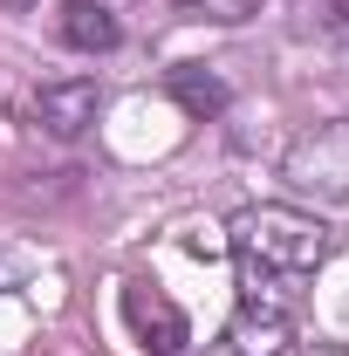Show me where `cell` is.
<instances>
[{
    "mask_svg": "<svg viewBox=\"0 0 349 356\" xmlns=\"http://www.w3.org/2000/svg\"><path fill=\"white\" fill-rule=\"evenodd\" d=\"M233 233H240L247 274H315L329 261V226L302 206H254L240 213Z\"/></svg>",
    "mask_w": 349,
    "mask_h": 356,
    "instance_id": "1",
    "label": "cell"
},
{
    "mask_svg": "<svg viewBox=\"0 0 349 356\" xmlns=\"http://www.w3.org/2000/svg\"><path fill=\"white\" fill-rule=\"evenodd\" d=\"M178 14H192V21H219V28H240V21H254L267 0H172Z\"/></svg>",
    "mask_w": 349,
    "mask_h": 356,
    "instance_id": "8",
    "label": "cell"
},
{
    "mask_svg": "<svg viewBox=\"0 0 349 356\" xmlns=\"http://www.w3.org/2000/svg\"><path fill=\"white\" fill-rule=\"evenodd\" d=\"M322 28H329L336 42H349V0H336V7H329V21H322Z\"/></svg>",
    "mask_w": 349,
    "mask_h": 356,
    "instance_id": "9",
    "label": "cell"
},
{
    "mask_svg": "<svg viewBox=\"0 0 349 356\" xmlns=\"http://www.w3.org/2000/svg\"><path fill=\"white\" fill-rule=\"evenodd\" d=\"M124 322H131V336L144 343L151 356H178L192 343V329H185V315L165 288H151V281H131L124 288Z\"/></svg>",
    "mask_w": 349,
    "mask_h": 356,
    "instance_id": "2",
    "label": "cell"
},
{
    "mask_svg": "<svg viewBox=\"0 0 349 356\" xmlns=\"http://www.w3.org/2000/svg\"><path fill=\"white\" fill-rule=\"evenodd\" d=\"M281 350H288V315L261 295H247L233 315V356H281Z\"/></svg>",
    "mask_w": 349,
    "mask_h": 356,
    "instance_id": "5",
    "label": "cell"
},
{
    "mask_svg": "<svg viewBox=\"0 0 349 356\" xmlns=\"http://www.w3.org/2000/svg\"><path fill=\"white\" fill-rule=\"evenodd\" d=\"M96 110H103V89L89 83V76H62V83L35 89V124H42L48 137H62V144H76V137L96 124Z\"/></svg>",
    "mask_w": 349,
    "mask_h": 356,
    "instance_id": "4",
    "label": "cell"
},
{
    "mask_svg": "<svg viewBox=\"0 0 349 356\" xmlns=\"http://www.w3.org/2000/svg\"><path fill=\"white\" fill-rule=\"evenodd\" d=\"M288 178L308 192H349V124H322L288 151Z\"/></svg>",
    "mask_w": 349,
    "mask_h": 356,
    "instance_id": "3",
    "label": "cell"
},
{
    "mask_svg": "<svg viewBox=\"0 0 349 356\" xmlns=\"http://www.w3.org/2000/svg\"><path fill=\"white\" fill-rule=\"evenodd\" d=\"M28 7H35V0H0V14H28Z\"/></svg>",
    "mask_w": 349,
    "mask_h": 356,
    "instance_id": "10",
    "label": "cell"
},
{
    "mask_svg": "<svg viewBox=\"0 0 349 356\" xmlns=\"http://www.w3.org/2000/svg\"><path fill=\"white\" fill-rule=\"evenodd\" d=\"M62 42L83 48V55H110V48L124 42V28H117V14L110 7H96V0H62Z\"/></svg>",
    "mask_w": 349,
    "mask_h": 356,
    "instance_id": "6",
    "label": "cell"
},
{
    "mask_svg": "<svg viewBox=\"0 0 349 356\" xmlns=\"http://www.w3.org/2000/svg\"><path fill=\"white\" fill-rule=\"evenodd\" d=\"M165 89H172V96L192 110V117H219V110H226V83H219L213 69H199V62L172 69V76H165Z\"/></svg>",
    "mask_w": 349,
    "mask_h": 356,
    "instance_id": "7",
    "label": "cell"
}]
</instances>
